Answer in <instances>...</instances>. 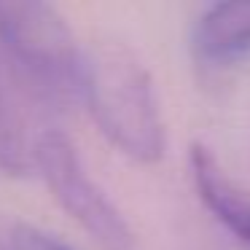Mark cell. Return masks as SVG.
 <instances>
[{
    "label": "cell",
    "instance_id": "cell-1",
    "mask_svg": "<svg viewBox=\"0 0 250 250\" xmlns=\"http://www.w3.org/2000/svg\"><path fill=\"white\" fill-rule=\"evenodd\" d=\"M81 103L105 140L137 164H156L167 151V126L153 78L143 60L119 41L86 46Z\"/></svg>",
    "mask_w": 250,
    "mask_h": 250
},
{
    "label": "cell",
    "instance_id": "cell-2",
    "mask_svg": "<svg viewBox=\"0 0 250 250\" xmlns=\"http://www.w3.org/2000/svg\"><path fill=\"white\" fill-rule=\"evenodd\" d=\"M0 57L35 105L57 110L81 100L86 46L49 3L0 0Z\"/></svg>",
    "mask_w": 250,
    "mask_h": 250
},
{
    "label": "cell",
    "instance_id": "cell-3",
    "mask_svg": "<svg viewBox=\"0 0 250 250\" xmlns=\"http://www.w3.org/2000/svg\"><path fill=\"white\" fill-rule=\"evenodd\" d=\"M33 169L43 178L57 205L103 250H135V231L108 191L89 175L78 148L62 129H41Z\"/></svg>",
    "mask_w": 250,
    "mask_h": 250
},
{
    "label": "cell",
    "instance_id": "cell-4",
    "mask_svg": "<svg viewBox=\"0 0 250 250\" xmlns=\"http://www.w3.org/2000/svg\"><path fill=\"white\" fill-rule=\"evenodd\" d=\"M191 54L207 70L250 60V0L207 6L191 27Z\"/></svg>",
    "mask_w": 250,
    "mask_h": 250
},
{
    "label": "cell",
    "instance_id": "cell-5",
    "mask_svg": "<svg viewBox=\"0 0 250 250\" xmlns=\"http://www.w3.org/2000/svg\"><path fill=\"white\" fill-rule=\"evenodd\" d=\"M188 172L207 212L239 242L250 245V191L242 188L202 143H191L188 148Z\"/></svg>",
    "mask_w": 250,
    "mask_h": 250
},
{
    "label": "cell",
    "instance_id": "cell-6",
    "mask_svg": "<svg viewBox=\"0 0 250 250\" xmlns=\"http://www.w3.org/2000/svg\"><path fill=\"white\" fill-rule=\"evenodd\" d=\"M27 94L0 57V172L22 175L33 169V151L41 129H33L22 100Z\"/></svg>",
    "mask_w": 250,
    "mask_h": 250
},
{
    "label": "cell",
    "instance_id": "cell-7",
    "mask_svg": "<svg viewBox=\"0 0 250 250\" xmlns=\"http://www.w3.org/2000/svg\"><path fill=\"white\" fill-rule=\"evenodd\" d=\"M0 250H76V248L30 221L0 218Z\"/></svg>",
    "mask_w": 250,
    "mask_h": 250
}]
</instances>
